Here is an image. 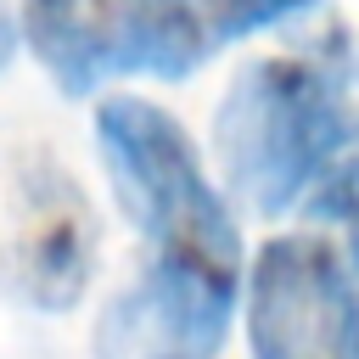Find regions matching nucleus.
I'll return each mask as SVG.
<instances>
[{
    "instance_id": "f257e3e1",
    "label": "nucleus",
    "mask_w": 359,
    "mask_h": 359,
    "mask_svg": "<svg viewBox=\"0 0 359 359\" xmlns=\"http://www.w3.org/2000/svg\"><path fill=\"white\" fill-rule=\"evenodd\" d=\"M353 39L331 28L303 50L247 62L224 101L213 107V157L224 191L258 213H292L309 191L337 168V157L359 135V112L348 101L353 84Z\"/></svg>"
},
{
    "instance_id": "f03ea898",
    "label": "nucleus",
    "mask_w": 359,
    "mask_h": 359,
    "mask_svg": "<svg viewBox=\"0 0 359 359\" xmlns=\"http://www.w3.org/2000/svg\"><path fill=\"white\" fill-rule=\"evenodd\" d=\"M95 146L123 219L140 230L157 264L247 280L241 224L174 112L146 95H107L95 107Z\"/></svg>"
},
{
    "instance_id": "7ed1b4c3",
    "label": "nucleus",
    "mask_w": 359,
    "mask_h": 359,
    "mask_svg": "<svg viewBox=\"0 0 359 359\" xmlns=\"http://www.w3.org/2000/svg\"><path fill=\"white\" fill-rule=\"evenodd\" d=\"M22 39L73 101L112 79H191L213 50L196 0H22Z\"/></svg>"
},
{
    "instance_id": "20e7f679",
    "label": "nucleus",
    "mask_w": 359,
    "mask_h": 359,
    "mask_svg": "<svg viewBox=\"0 0 359 359\" xmlns=\"http://www.w3.org/2000/svg\"><path fill=\"white\" fill-rule=\"evenodd\" d=\"M252 359H359V275L325 236H269L247 258Z\"/></svg>"
},
{
    "instance_id": "39448f33",
    "label": "nucleus",
    "mask_w": 359,
    "mask_h": 359,
    "mask_svg": "<svg viewBox=\"0 0 359 359\" xmlns=\"http://www.w3.org/2000/svg\"><path fill=\"white\" fill-rule=\"evenodd\" d=\"M236 303L241 280L146 258V269L101 303L90 359H219Z\"/></svg>"
},
{
    "instance_id": "423d86ee",
    "label": "nucleus",
    "mask_w": 359,
    "mask_h": 359,
    "mask_svg": "<svg viewBox=\"0 0 359 359\" xmlns=\"http://www.w3.org/2000/svg\"><path fill=\"white\" fill-rule=\"evenodd\" d=\"M95 275V208L79 191V180L50 163L28 157L17 174V224L0 264V280L17 303L39 314L79 309L84 286Z\"/></svg>"
},
{
    "instance_id": "0eeeda50",
    "label": "nucleus",
    "mask_w": 359,
    "mask_h": 359,
    "mask_svg": "<svg viewBox=\"0 0 359 359\" xmlns=\"http://www.w3.org/2000/svg\"><path fill=\"white\" fill-rule=\"evenodd\" d=\"M309 6H314V0H196V11H202V22H208V39H213V45H230V39L280 28L286 17L309 11Z\"/></svg>"
},
{
    "instance_id": "6e6552de",
    "label": "nucleus",
    "mask_w": 359,
    "mask_h": 359,
    "mask_svg": "<svg viewBox=\"0 0 359 359\" xmlns=\"http://www.w3.org/2000/svg\"><path fill=\"white\" fill-rule=\"evenodd\" d=\"M309 213H314L320 224H337V230H342L348 264H353V275H359V157L337 163V168L309 191Z\"/></svg>"
},
{
    "instance_id": "1a4fd4ad",
    "label": "nucleus",
    "mask_w": 359,
    "mask_h": 359,
    "mask_svg": "<svg viewBox=\"0 0 359 359\" xmlns=\"http://www.w3.org/2000/svg\"><path fill=\"white\" fill-rule=\"evenodd\" d=\"M17 34H22V22L11 17V6L0 0V73H6V62L17 56Z\"/></svg>"
}]
</instances>
